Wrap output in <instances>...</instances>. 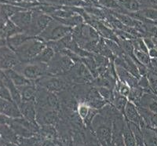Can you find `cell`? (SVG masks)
I'll return each mask as SVG.
<instances>
[{
  "instance_id": "681fc988",
  "label": "cell",
  "mask_w": 157,
  "mask_h": 146,
  "mask_svg": "<svg viewBox=\"0 0 157 146\" xmlns=\"http://www.w3.org/2000/svg\"><path fill=\"white\" fill-rule=\"evenodd\" d=\"M1 146H6L5 144H4V143L2 142V141H1Z\"/></svg>"
},
{
  "instance_id": "1f68e13d",
  "label": "cell",
  "mask_w": 157,
  "mask_h": 146,
  "mask_svg": "<svg viewBox=\"0 0 157 146\" xmlns=\"http://www.w3.org/2000/svg\"><path fill=\"white\" fill-rule=\"evenodd\" d=\"M93 56L81 58V61L87 67V68L90 70V73L92 74L94 78L97 79L99 77V73H98V67H97L96 63H95V61L94 59Z\"/></svg>"
},
{
  "instance_id": "603a6c76",
  "label": "cell",
  "mask_w": 157,
  "mask_h": 146,
  "mask_svg": "<svg viewBox=\"0 0 157 146\" xmlns=\"http://www.w3.org/2000/svg\"><path fill=\"white\" fill-rule=\"evenodd\" d=\"M110 12L116 17L117 19H119L122 23L124 25L127 26V27H137V24L139 22V21L134 19L133 17L130 16V15L127 14V13H123L116 12V11L110 10Z\"/></svg>"
},
{
  "instance_id": "f6af8a7d",
  "label": "cell",
  "mask_w": 157,
  "mask_h": 146,
  "mask_svg": "<svg viewBox=\"0 0 157 146\" xmlns=\"http://www.w3.org/2000/svg\"><path fill=\"white\" fill-rule=\"evenodd\" d=\"M89 1L91 3L93 4V5L98 6V1H99V0H89Z\"/></svg>"
},
{
  "instance_id": "836d02e7",
  "label": "cell",
  "mask_w": 157,
  "mask_h": 146,
  "mask_svg": "<svg viewBox=\"0 0 157 146\" xmlns=\"http://www.w3.org/2000/svg\"><path fill=\"white\" fill-rule=\"evenodd\" d=\"M96 87V86H95ZM98 90L100 93L101 96L109 104H112L114 98V90H112L110 88L105 87V86H98Z\"/></svg>"
},
{
  "instance_id": "f907efd6",
  "label": "cell",
  "mask_w": 157,
  "mask_h": 146,
  "mask_svg": "<svg viewBox=\"0 0 157 146\" xmlns=\"http://www.w3.org/2000/svg\"><path fill=\"white\" fill-rule=\"evenodd\" d=\"M153 73H154V72H153ZM155 75H157V74H156V73H155Z\"/></svg>"
},
{
  "instance_id": "9c48e42d",
  "label": "cell",
  "mask_w": 157,
  "mask_h": 146,
  "mask_svg": "<svg viewBox=\"0 0 157 146\" xmlns=\"http://www.w3.org/2000/svg\"><path fill=\"white\" fill-rule=\"evenodd\" d=\"M123 116H124V117L126 118L127 121L138 125L141 127V130H145V128L148 127L145 120L141 117L137 105L133 103V102H130V101H128L127 105H126L125 110L123 112Z\"/></svg>"
},
{
  "instance_id": "44dd1931",
  "label": "cell",
  "mask_w": 157,
  "mask_h": 146,
  "mask_svg": "<svg viewBox=\"0 0 157 146\" xmlns=\"http://www.w3.org/2000/svg\"><path fill=\"white\" fill-rule=\"evenodd\" d=\"M26 9L22 8L18 6L13 5L10 2H5V3H1V13L5 15L6 17L10 18L14 14L21 11L25 10Z\"/></svg>"
},
{
  "instance_id": "4fadbf2b",
  "label": "cell",
  "mask_w": 157,
  "mask_h": 146,
  "mask_svg": "<svg viewBox=\"0 0 157 146\" xmlns=\"http://www.w3.org/2000/svg\"><path fill=\"white\" fill-rule=\"evenodd\" d=\"M37 37L30 36L25 32H22V33H19V34H17L13 36H11L6 39H7L8 46H10L13 50H16L18 47L21 46L25 43H27L28 41L36 39Z\"/></svg>"
},
{
  "instance_id": "9a60e30c",
  "label": "cell",
  "mask_w": 157,
  "mask_h": 146,
  "mask_svg": "<svg viewBox=\"0 0 157 146\" xmlns=\"http://www.w3.org/2000/svg\"><path fill=\"white\" fill-rule=\"evenodd\" d=\"M116 66V74H117V77L119 80L128 84L131 88L137 85L138 79L134 76L130 71H128L126 68H123L121 66Z\"/></svg>"
},
{
  "instance_id": "5bb4252c",
  "label": "cell",
  "mask_w": 157,
  "mask_h": 146,
  "mask_svg": "<svg viewBox=\"0 0 157 146\" xmlns=\"http://www.w3.org/2000/svg\"><path fill=\"white\" fill-rule=\"evenodd\" d=\"M22 116L29 121L37 123L36 121V106L35 102H23L19 106Z\"/></svg>"
},
{
  "instance_id": "f35d334b",
  "label": "cell",
  "mask_w": 157,
  "mask_h": 146,
  "mask_svg": "<svg viewBox=\"0 0 157 146\" xmlns=\"http://www.w3.org/2000/svg\"><path fill=\"white\" fill-rule=\"evenodd\" d=\"M143 39H144V42H145V45L148 47V50H151V49L155 48V42H154L153 39L152 37H144Z\"/></svg>"
},
{
  "instance_id": "cb8c5ba5",
  "label": "cell",
  "mask_w": 157,
  "mask_h": 146,
  "mask_svg": "<svg viewBox=\"0 0 157 146\" xmlns=\"http://www.w3.org/2000/svg\"><path fill=\"white\" fill-rule=\"evenodd\" d=\"M54 20L57 21L58 22L61 23L62 25H66L68 27L71 28H75L76 26L79 25H82V24L85 23V21H84V18L82 17L80 15H74L72 17H70L68 18H64V19H61V18H55Z\"/></svg>"
},
{
  "instance_id": "ee69618b",
  "label": "cell",
  "mask_w": 157,
  "mask_h": 146,
  "mask_svg": "<svg viewBox=\"0 0 157 146\" xmlns=\"http://www.w3.org/2000/svg\"><path fill=\"white\" fill-rule=\"evenodd\" d=\"M23 2H29V3H34V2H39L38 0H22Z\"/></svg>"
},
{
  "instance_id": "83f0119b",
  "label": "cell",
  "mask_w": 157,
  "mask_h": 146,
  "mask_svg": "<svg viewBox=\"0 0 157 146\" xmlns=\"http://www.w3.org/2000/svg\"><path fill=\"white\" fill-rule=\"evenodd\" d=\"M145 146H157V134L154 129L147 127L143 130Z\"/></svg>"
},
{
  "instance_id": "bcb514c9",
  "label": "cell",
  "mask_w": 157,
  "mask_h": 146,
  "mask_svg": "<svg viewBox=\"0 0 157 146\" xmlns=\"http://www.w3.org/2000/svg\"><path fill=\"white\" fill-rule=\"evenodd\" d=\"M107 146H116V144H114V142H113V141H112V142H111L109 144H108Z\"/></svg>"
},
{
  "instance_id": "7bdbcfd3",
  "label": "cell",
  "mask_w": 157,
  "mask_h": 146,
  "mask_svg": "<svg viewBox=\"0 0 157 146\" xmlns=\"http://www.w3.org/2000/svg\"><path fill=\"white\" fill-rule=\"evenodd\" d=\"M1 141L5 144L6 146H20L17 143H14V142H7V141H4L2 140H1Z\"/></svg>"
},
{
  "instance_id": "d6a6232c",
  "label": "cell",
  "mask_w": 157,
  "mask_h": 146,
  "mask_svg": "<svg viewBox=\"0 0 157 146\" xmlns=\"http://www.w3.org/2000/svg\"><path fill=\"white\" fill-rule=\"evenodd\" d=\"M105 43L108 46V47L110 49L111 51L113 52V54H114L115 57H121V56L125 53V52L123 51L121 46H120L117 42L114 41V40H112V39H105Z\"/></svg>"
},
{
  "instance_id": "7c38bea8",
  "label": "cell",
  "mask_w": 157,
  "mask_h": 146,
  "mask_svg": "<svg viewBox=\"0 0 157 146\" xmlns=\"http://www.w3.org/2000/svg\"><path fill=\"white\" fill-rule=\"evenodd\" d=\"M1 83H3L9 89L10 92L12 95L13 101L18 106L21 105L23 101H22L21 94V92L19 90V88L15 86V84L12 82V80L9 78V76L4 72L3 70H1Z\"/></svg>"
},
{
  "instance_id": "6da1fadb",
  "label": "cell",
  "mask_w": 157,
  "mask_h": 146,
  "mask_svg": "<svg viewBox=\"0 0 157 146\" xmlns=\"http://www.w3.org/2000/svg\"><path fill=\"white\" fill-rule=\"evenodd\" d=\"M113 120L110 116L98 112L92 122L90 127L103 146H107L113 141Z\"/></svg>"
},
{
  "instance_id": "8fae6325",
  "label": "cell",
  "mask_w": 157,
  "mask_h": 146,
  "mask_svg": "<svg viewBox=\"0 0 157 146\" xmlns=\"http://www.w3.org/2000/svg\"><path fill=\"white\" fill-rule=\"evenodd\" d=\"M0 112L1 114L13 119L23 117L19 106L15 102L3 99H0Z\"/></svg>"
},
{
  "instance_id": "d6986e66",
  "label": "cell",
  "mask_w": 157,
  "mask_h": 146,
  "mask_svg": "<svg viewBox=\"0 0 157 146\" xmlns=\"http://www.w3.org/2000/svg\"><path fill=\"white\" fill-rule=\"evenodd\" d=\"M18 138L19 136L10 126L6 124H1V140L7 142L17 143Z\"/></svg>"
},
{
  "instance_id": "4dcf8cb0",
  "label": "cell",
  "mask_w": 157,
  "mask_h": 146,
  "mask_svg": "<svg viewBox=\"0 0 157 146\" xmlns=\"http://www.w3.org/2000/svg\"><path fill=\"white\" fill-rule=\"evenodd\" d=\"M145 90L140 87L138 85L135 86L131 88V91H130V94L128 97V101L137 105L140 100H141V98H142L143 95L145 94Z\"/></svg>"
},
{
  "instance_id": "b9f144b4",
  "label": "cell",
  "mask_w": 157,
  "mask_h": 146,
  "mask_svg": "<svg viewBox=\"0 0 157 146\" xmlns=\"http://www.w3.org/2000/svg\"><path fill=\"white\" fill-rule=\"evenodd\" d=\"M11 2V3H18V2H23L22 0H1V2Z\"/></svg>"
},
{
  "instance_id": "7402d4cb",
  "label": "cell",
  "mask_w": 157,
  "mask_h": 146,
  "mask_svg": "<svg viewBox=\"0 0 157 146\" xmlns=\"http://www.w3.org/2000/svg\"><path fill=\"white\" fill-rule=\"evenodd\" d=\"M125 12H138L143 8V6L138 0H118ZM123 11V12H124Z\"/></svg>"
},
{
  "instance_id": "d4e9b609",
  "label": "cell",
  "mask_w": 157,
  "mask_h": 146,
  "mask_svg": "<svg viewBox=\"0 0 157 146\" xmlns=\"http://www.w3.org/2000/svg\"><path fill=\"white\" fill-rule=\"evenodd\" d=\"M126 120H127V119H126ZM127 122L129 127H130V130H132L133 134H134L136 142H137V146H145V139H144V134H143V131L141 130V127H140L138 125L135 124V123H134L129 122L127 121Z\"/></svg>"
},
{
  "instance_id": "5b68a950",
  "label": "cell",
  "mask_w": 157,
  "mask_h": 146,
  "mask_svg": "<svg viewBox=\"0 0 157 146\" xmlns=\"http://www.w3.org/2000/svg\"><path fill=\"white\" fill-rule=\"evenodd\" d=\"M72 30H73L72 28L62 25L54 19L48 25V27L45 29L44 32H42L38 37L46 43L57 41L68 35L71 34Z\"/></svg>"
},
{
  "instance_id": "7a4b0ae2",
  "label": "cell",
  "mask_w": 157,
  "mask_h": 146,
  "mask_svg": "<svg viewBox=\"0 0 157 146\" xmlns=\"http://www.w3.org/2000/svg\"><path fill=\"white\" fill-rule=\"evenodd\" d=\"M47 46L46 42L37 37L36 39L29 40L17 49L16 51L20 61L22 63L30 62L34 60Z\"/></svg>"
},
{
  "instance_id": "2e32d148",
  "label": "cell",
  "mask_w": 157,
  "mask_h": 146,
  "mask_svg": "<svg viewBox=\"0 0 157 146\" xmlns=\"http://www.w3.org/2000/svg\"><path fill=\"white\" fill-rule=\"evenodd\" d=\"M19 88L23 102H36L38 87L36 82Z\"/></svg>"
},
{
  "instance_id": "f546056e",
  "label": "cell",
  "mask_w": 157,
  "mask_h": 146,
  "mask_svg": "<svg viewBox=\"0 0 157 146\" xmlns=\"http://www.w3.org/2000/svg\"><path fill=\"white\" fill-rule=\"evenodd\" d=\"M84 134L87 146H103L91 127H86L84 130Z\"/></svg>"
},
{
  "instance_id": "60d3db41",
  "label": "cell",
  "mask_w": 157,
  "mask_h": 146,
  "mask_svg": "<svg viewBox=\"0 0 157 146\" xmlns=\"http://www.w3.org/2000/svg\"><path fill=\"white\" fill-rule=\"evenodd\" d=\"M148 55H149L150 58H157V48L151 49V50H148Z\"/></svg>"
},
{
  "instance_id": "d590c367",
  "label": "cell",
  "mask_w": 157,
  "mask_h": 146,
  "mask_svg": "<svg viewBox=\"0 0 157 146\" xmlns=\"http://www.w3.org/2000/svg\"><path fill=\"white\" fill-rule=\"evenodd\" d=\"M115 90H117L121 95L128 98L129 95H130V91H131V87H130L128 84L118 80L117 83H116V86Z\"/></svg>"
},
{
  "instance_id": "e0dca14e",
  "label": "cell",
  "mask_w": 157,
  "mask_h": 146,
  "mask_svg": "<svg viewBox=\"0 0 157 146\" xmlns=\"http://www.w3.org/2000/svg\"><path fill=\"white\" fill-rule=\"evenodd\" d=\"M3 71L9 76V78L12 80V82L15 84V86H17V87H21V86H24L29 85V84L35 82V81L29 80V79L26 78L25 75L19 73L18 71H15L13 68L12 69L3 70Z\"/></svg>"
},
{
  "instance_id": "f1b7e54d",
  "label": "cell",
  "mask_w": 157,
  "mask_h": 146,
  "mask_svg": "<svg viewBox=\"0 0 157 146\" xmlns=\"http://www.w3.org/2000/svg\"><path fill=\"white\" fill-rule=\"evenodd\" d=\"M123 137L126 146H137V142H136L135 137H134V134H133L132 130H130V127H129L126 119L125 123H124V126H123Z\"/></svg>"
},
{
  "instance_id": "e575fe53",
  "label": "cell",
  "mask_w": 157,
  "mask_h": 146,
  "mask_svg": "<svg viewBox=\"0 0 157 146\" xmlns=\"http://www.w3.org/2000/svg\"><path fill=\"white\" fill-rule=\"evenodd\" d=\"M134 57H136L137 61L143 64L144 65L148 67L151 62V58H150L148 54H146L145 52L141 51L138 49L134 48Z\"/></svg>"
},
{
  "instance_id": "ba28073f",
  "label": "cell",
  "mask_w": 157,
  "mask_h": 146,
  "mask_svg": "<svg viewBox=\"0 0 157 146\" xmlns=\"http://www.w3.org/2000/svg\"><path fill=\"white\" fill-rule=\"evenodd\" d=\"M21 63L16 51L10 46H1L0 49V66L1 70H8L14 68Z\"/></svg>"
},
{
  "instance_id": "ac0fdd59",
  "label": "cell",
  "mask_w": 157,
  "mask_h": 146,
  "mask_svg": "<svg viewBox=\"0 0 157 146\" xmlns=\"http://www.w3.org/2000/svg\"><path fill=\"white\" fill-rule=\"evenodd\" d=\"M24 32L21 29L17 27L13 22L9 19L2 29H0V35H1V39H8V38L13 36L19 33Z\"/></svg>"
},
{
  "instance_id": "c3c4849f",
  "label": "cell",
  "mask_w": 157,
  "mask_h": 146,
  "mask_svg": "<svg viewBox=\"0 0 157 146\" xmlns=\"http://www.w3.org/2000/svg\"><path fill=\"white\" fill-rule=\"evenodd\" d=\"M153 96H154V98H155V100H156V101H157V95L154 94H153Z\"/></svg>"
},
{
  "instance_id": "4316f807",
  "label": "cell",
  "mask_w": 157,
  "mask_h": 146,
  "mask_svg": "<svg viewBox=\"0 0 157 146\" xmlns=\"http://www.w3.org/2000/svg\"><path fill=\"white\" fill-rule=\"evenodd\" d=\"M127 102H128V98L121 95L117 90H114V98H113L112 105L114 107H116L120 112H122L123 114L124 112V110H125V107Z\"/></svg>"
},
{
  "instance_id": "30bf717a",
  "label": "cell",
  "mask_w": 157,
  "mask_h": 146,
  "mask_svg": "<svg viewBox=\"0 0 157 146\" xmlns=\"http://www.w3.org/2000/svg\"><path fill=\"white\" fill-rule=\"evenodd\" d=\"M10 19L24 32L28 33L31 28V25H32V11L31 10H25L21 11L11 17Z\"/></svg>"
},
{
  "instance_id": "3957f363",
  "label": "cell",
  "mask_w": 157,
  "mask_h": 146,
  "mask_svg": "<svg viewBox=\"0 0 157 146\" xmlns=\"http://www.w3.org/2000/svg\"><path fill=\"white\" fill-rule=\"evenodd\" d=\"M13 69L25 75L29 80L35 81V82L46 75H49L48 64L41 62H36V61H30L27 63L21 62Z\"/></svg>"
},
{
  "instance_id": "ab89813d",
  "label": "cell",
  "mask_w": 157,
  "mask_h": 146,
  "mask_svg": "<svg viewBox=\"0 0 157 146\" xmlns=\"http://www.w3.org/2000/svg\"><path fill=\"white\" fill-rule=\"evenodd\" d=\"M148 68L149 71L157 74V58L151 59V62H150V64L148 67Z\"/></svg>"
},
{
  "instance_id": "ffe728a7",
  "label": "cell",
  "mask_w": 157,
  "mask_h": 146,
  "mask_svg": "<svg viewBox=\"0 0 157 146\" xmlns=\"http://www.w3.org/2000/svg\"><path fill=\"white\" fill-rule=\"evenodd\" d=\"M56 52L52 47L47 45V47L43 50V51L32 61H36V62H41L44 63V64H48L50 61H52V59L54 58L55 56Z\"/></svg>"
},
{
  "instance_id": "52a82bcc",
  "label": "cell",
  "mask_w": 157,
  "mask_h": 146,
  "mask_svg": "<svg viewBox=\"0 0 157 146\" xmlns=\"http://www.w3.org/2000/svg\"><path fill=\"white\" fill-rule=\"evenodd\" d=\"M32 11V21L31 28L28 34L32 36H39L48 27L50 22L54 20L51 16L36 10Z\"/></svg>"
},
{
  "instance_id": "484cf974",
  "label": "cell",
  "mask_w": 157,
  "mask_h": 146,
  "mask_svg": "<svg viewBox=\"0 0 157 146\" xmlns=\"http://www.w3.org/2000/svg\"><path fill=\"white\" fill-rule=\"evenodd\" d=\"M98 5L104 9L116 11V12L122 13L124 10L118 0H99Z\"/></svg>"
},
{
  "instance_id": "277c9868",
  "label": "cell",
  "mask_w": 157,
  "mask_h": 146,
  "mask_svg": "<svg viewBox=\"0 0 157 146\" xmlns=\"http://www.w3.org/2000/svg\"><path fill=\"white\" fill-rule=\"evenodd\" d=\"M75 63L68 56L61 53H56L54 58L48 64L49 75L62 76L71 71Z\"/></svg>"
},
{
  "instance_id": "7dc6e473",
  "label": "cell",
  "mask_w": 157,
  "mask_h": 146,
  "mask_svg": "<svg viewBox=\"0 0 157 146\" xmlns=\"http://www.w3.org/2000/svg\"><path fill=\"white\" fill-rule=\"evenodd\" d=\"M153 40H154V42H155V47H156V48H157V40H155V39H153Z\"/></svg>"
},
{
  "instance_id": "8992f818",
  "label": "cell",
  "mask_w": 157,
  "mask_h": 146,
  "mask_svg": "<svg viewBox=\"0 0 157 146\" xmlns=\"http://www.w3.org/2000/svg\"><path fill=\"white\" fill-rule=\"evenodd\" d=\"M38 86L45 88L52 93L58 94L60 92L68 90L71 87V84L67 81L64 75L55 76V75H46L39 80L36 81Z\"/></svg>"
},
{
  "instance_id": "8d00e7d4",
  "label": "cell",
  "mask_w": 157,
  "mask_h": 146,
  "mask_svg": "<svg viewBox=\"0 0 157 146\" xmlns=\"http://www.w3.org/2000/svg\"><path fill=\"white\" fill-rule=\"evenodd\" d=\"M90 109L91 108L90 107L88 104H86V102H80V103H78L76 112L78 114V116L81 117V119L83 120V122L87 118L88 115L90 113Z\"/></svg>"
},
{
  "instance_id": "74e56055",
  "label": "cell",
  "mask_w": 157,
  "mask_h": 146,
  "mask_svg": "<svg viewBox=\"0 0 157 146\" xmlns=\"http://www.w3.org/2000/svg\"><path fill=\"white\" fill-rule=\"evenodd\" d=\"M0 98H1V99H3V100L9 101V102H13V101L12 95H11L9 89L3 83H0Z\"/></svg>"
}]
</instances>
